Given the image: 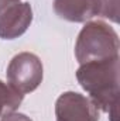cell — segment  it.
<instances>
[{"label":"cell","mask_w":120,"mask_h":121,"mask_svg":"<svg viewBox=\"0 0 120 121\" xmlns=\"http://www.w3.org/2000/svg\"><path fill=\"white\" fill-rule=\"evenodd\" d=\"M23 97L24 96H21L14 89H11L7 83L0 80V117L14 113L20 107Z\"/></svg>","instance_id":"obj_7"},{"label":"cell","mask_w":120,"mask_h":121,"mask_svg":"<svg viewBox=\"0 0 120 121\" xmlns=\"http://www.w3.org/2000/svg\"><path fill=\"white\" fill-rule=\"evenodd\" d=\"M55 116L57 121H99V110L86 96L65 91L55 103Z\"/></svg>","instance_id":"obj_5"},{"label":"cell","mask_w":120,"mask_h":121,"mask_svg":"<svg viewBox=\"0 0 120 121\" xmlns=\"http://www.w3.org/2000/svg\"><path fill=\"white\" fill-rule=\"evenodd\" d=\"M100 16L112 20L113 23L119 21V0H100Z\"/></svg>","instance_id":"obj_8"},{"label":"cell","mask_w":120,"mask_h":121,"mask_svg":"<svg viewBox=\"0 0 120 121\" xmlns=\"http://www.w3.org/2000/svg\"><path fill=\"white\" fill-rule=\"evenodd\" d=\"M119 60L112 58L105 60L88 62L76 70V79L83 90L90 96L93 104L112 118L116 117L119 104Z\"/></svg>","instance_id":"obj_1"},{"label":"cell","mask_w":120,"mask_h":121,"mask_svg":"<svg viewBox=\"0 0 120 121\" xmlns=\"http://www.w3.org/2000/svg\"><path fill=\"white\" fill-rule=\"evenodd\" d=\"M1 121H32L30 117L21 113H10L4 117H1Z\"/></svg>","instance_id":"obj_9"},{"label":"cell","mask_w":120,"mask_h":121,"mask_svg":"<svg viewBox=\"0 0 120 121\" xmlns=\"http://www.w3.org/2000/svg\"><path fill=\"white\" fill-rule=\"evenodd\" d=\"M57 16L71 23H85L100 14V0H54Z\"/></svg>","instance_id":"obj_6"},{"label":"cell","mask_w":120,"mask_h":121,"mask_svg":"<svg viewBox=\"0 0 120 121\" xmlns=\"http://www.w3.org/2000/svg\"><path fill=\"white\" fill-rule=\"evenodd\" d=\"M119 35L109 24L105 21H90L85 24L78 35L75 56L79 65L112 59L119 56Z\"/></svg>","instance_id":"obj_2"},{"label":"cell","mask_w":120,"mask_h":121,"mask_svg":"<svg viewBox=\"0 0 120 121\" xmlns=\"http://www.w3.org/2000/svg\"><path fill=\"white\" fill-rule=\"evenodd\" d=\"M7 82L21 96L34 91L42 82V62L31 52H20L7 66Z\"/></svg>","instance_id":"obj_3"},{"label":"cell","mask_w":120,"mask_h":121,"mask_svg":"<svg viewBox=\"0 0 120 121\" xmlns=\"http://www.w3.org/2000/svg\"><path fill=\"white\" fill-rule=\"evenodd\" d=\"M32 9L28 1L0 0V38L14 39L28 30Z\"/></svg>","instance_id":"obj_4"}]
</instances>
